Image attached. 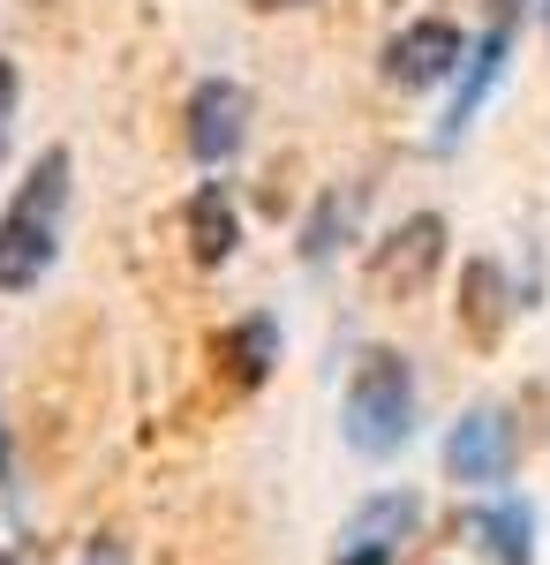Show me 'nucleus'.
I'll list each match as a JSON object with an SVG mask.
<instances>
[{
	"instance_id": "obj_1",
	"label": "nucleus",
	"mask_w": 550,
	"mask_h": 565,
	"mask_svg": "<svg viewBox=\"0 0 550 565\" xmlns=\"http://www.w3.org/2000/svg\"><path fill=\"white\" fill-rule=\"evenodd\" d=\"M61 218H68V151L53 143V151L31 159V174L15 181V196L0 212V295H31L53 271Z\"/></svg>"
},
{
	"instance_id": "obj_2",
	"label": "nucleus",
	"mask_w": 550,
	"mask_h": 565,
	"mask_svg": "<svg viewBox=\"0 0 550 565\" xmlns=\"http://www.w3.org/2000/svg\"><path fill=\"white\" fill-rule=\"evenodd\" d=\"M339 415H347V445H355L362 460H392V452H408L415 415H423V377H415V362H408L400 348H362V354H355V370H347V399H339Z\"/></svg>"
},
{
	"instance_id": "obj_3",
	"label": "nucleus",
	"mask_w": 550,
	"mask_h": 565,
	"mask_svg": "<svg viewBox=\"0 0 550 565\" xmlns=\"http://www.w3.org/2000/svg\"><path fill=\"white\" fill-rule=\"evenodd\" d=\"M520 468V423L506 399H475L461 423L445 430V482L461 490H506Z\"/></svg>"
},
{
	"instance_id": "obj_4",
	"label": "nucleus",
	"mask_w": 550,
	"mask_h": 565,
	"mask_svg": "<svg viewBox=\"0 0 550 565\" xmlns=\"http://www.w3.org/2000/svg\"><path fill=\"white\" fill-rule=\"evenodd\" d=\"M437 264H445V212H408L384 242H370V257H362V287L378 295V302H415L430 279H437Z\"/></svg>"
},
{
	"instance_id": "obj_5",
	"label": "nucleus",
	"mask_w": 550,
	"mask_h": 565,
	"mask_svg": "<svg viewBox=\"0 0 550 565\" xmlns=\"http://www.w3.org/2000/svg\"><path fill=\"white\" fill-rule=\"evenodd\" d=\"M181 143H189L197 167L242 159V143H250V90L234 84V76H204L181 98Z\"/></svg>"
},
{
	"instance_id": "obj_6",
	"label": "nucleus",
	"mask_w": 550,
	"mask_h": 565,
	"mask_svg": "<svg viewBox=\"0 0 550 565\" xmlns=\"http://www.w3.org/2000/svg\"><path fill=\"white\" fill-rule=\"evenodd\" d=\"M467 68V39H461V23H445V15H423V23H408L400 39L384 45V84H400V90H437V84H453Z\"/></svg>"
},
{
	"instance_id": "obj_7",
	"label": "nucleus",
	"mask_w": 550,
	"mask_h": 565,
	"mask_svg": "<svg viewBox=\"0 0 550 565\" xmlns=\"http://www.w3.org/2000/svg\"><path fill=\"white\" fill-rule=\"evenodd\" d=\"M536 535H543L536 505H528V498H506V490H490V498L467 513V551L483 565H536Z\"/></svg>"
},
{
	"instance_id": "obj_8",
	"label": "nucleus",
	"mask_w": 550,
	"mask_h": 565,
	"mask_svg": "<svg viewBox=\"0 0 550 565\" xmlns=\"http://www.w3.org/2000/svg\"><path fill=\"white\" fill-rule=\"evenodd\" d=\"M181 242H189V257L219 271V264L242 249V212H234V189L226 181H197L189 196H181Z\"/></svg>"
},
{
	"instance_id": "obj_9",
	"label": "nucleus",
	"mask_w": 550,
	"mask_h": 565,
	"mask_svg": "<svg viewBox=\"0 0 550 565\" xmlns=\"http://www.w3.org/2000/svg\"><path fill=\"white\" fill-rule=\"evenodd\" d=\"M415 527H423V498L415 490H370L347 527H339V551H370V558H392L400 543H415Z\"/></svg>"
},
{
	"instance_id": "obj_10",
	"label": "nucleus",
	"mask_w": 550,
	"mask_h": 565,
	"mask_svg": "<svg viewBox=\"0 0 550 565\" xmlns=\"http://www.w3.org/2000/svg\"><path fill=\"white\" fill-rule=\"evenodd\" d=\"M512 309H520V295L506 287V264L498 257H467L461 271V332L475 340V348H498L512 324Z\"/></svg>"
},
{
	"instance_id": "obj_11",
	"label": "nucleus",
	"mask_w": 550,
	"mask_h": 565,
	"mask_svg": "<svg viewBox=\"0 0 550 565\" xmlns=\"http://www.w3.org/2000/svg\"><path fill=\"white\" fill-rule=\"evenodd\" d=\"M506 53H512L506 23L475 39V53H467V68H461V90H453V106H445V121H437V143H461V136L475 129V114L490 106V90H498V76H506Z\"/></svg>"
},
{
	"instance_id": "obj_12",
	"label": "nucleus",
	"mask_w": 550,
	"mask_h": 565,
	"mask_svg": "<svg viewBox=\"0 0 550 565\" xmlns=\"http://www.w3.org/2000/svg\"><path fill=\"white\" fill-rule=\"evenodd\" d=\"M272 370H279V324L272 317H234L219 332V377L234 392H256Z\"/></svg>"
},
{
	"instance_id": "obj_13",
	"label": "nucleus",
	"mask_w": 550,
	"mask_h": 565,
	"mask_svg": "<svg viewBox=\"0 0 550 565\" xmlns=\"http://www.w3.org/2000/svg\"><path fill=\"white\" fill-rule=\"evenodd\" d=\"M347 226H355V196H347V189H332V196H317V212L302 218V257H309V264H332L339 249L355 242Z\"/></svg>"
},
{
	"instance_id": "obj_14",
	"label": "nucleus",
	"mask_w": 550,
	"mask_h": 565,
	"mask_svg": "<svg viewBox=\"0 0 550 565\" xmlns=\"http://www.w3.org/2000/svg\"><path fill=\"white\" fill-rule=\"evenodd\" d=\"M84 565H128V543H121V535H91Z\"/></svg>"
},
{
	"instance_id": "obj_15",
	"label": "nucleus",
	"mask_w": 550,
	"mask_h": 565,
	"mask_svg": "<svg viewBox=\"0 0 550 565\" xmlns=\"http://www.w3.org/2000/svg\"><path fill=\"white\" fill-rule=\"evenodd\" d=\"M8 121H15V68L0 61V151H8Z\"/></svg>"
},
{
	"instance_id": "obj_16",
	"label": "nucleus",
	"mask_w": 550,
	"mask_h": 565,
	"mask_svg": "<svg viewBox=\"0 0 550 565\" xmlns=\"http://www.w3.org/2000/svg\"><path fill=\"white\" fill-rule=\"evenodd\" d=\"M0 498L15 505V452H8V423H0Z\"/></svg>"
},
{
	"instance_id": "obj_17",
	"label": "nucleus",
	"mask_w": 550,
	"mask_h": 565,
	"mask_svg": "<svg viewBox=\"0 0 550 565\" xmlns=\"http://www.w3.org/2000/svg\"><path fill=\"white\" fill-rule=\"evenodd\" d=\"M256 15H287V8H309V0H250Z\"/></svg>"
},
{
	"instance_id": "obj_18",
	"label": "nucleus",
	"mask_w": 550,
	"mask_h": 565,
	"mask_svg": "<svg viewBox=\"0 0 550 565\" xmlns=\"http://www.w3.org/2000/svg\"><path fill=\"white\" fill-rule=\"evenodd\" d=\"M339 565H392V558H370V551H339Z\"/></svg>"
},
{
	"instance_id": "obj_19",
	"label": "nucleus",
	"mask_w": 550,
	"mask_h": 565,
	"mask_svg": "<svg viewBox=\"0 0 550 565\" xmlns=\"http://www.w3.org/2000/svg\"><path fill=\"white\" fill-rule=\"evenodd\" d=\"M0 565H15V551H8V543H0Z\"/></svg>"
},
{
	"instance_id": "obj_20",
	"label": "nucleus",
	"mask_w": 550,
	"mask_h": 565,
	"mask_svg": "<svg viewBox=\"0 0 550 565\" xmlns=\"http://www.w3.org/2000/svg\"><path fill=\"white\" fill-rule=\"evenodd\" d=\"M536 8H543V31H550V0H536Z\"/></svg>"
}]
</instances>
